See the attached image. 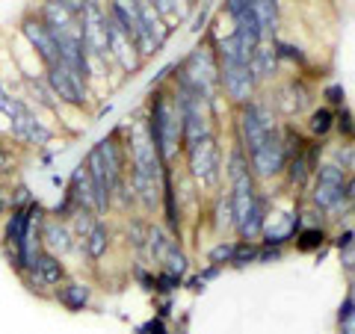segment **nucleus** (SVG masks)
<instances>
[{
  "instance_id": "nucleus-1",
  "label": "nucleus",
  "mask_w": 355,
  "mask_h": 334,
  "mask_svg": "<svg viewBox=\"0 0 355 334\" xmlns=\"http://www.w3.org/2000/svg\"><path fill=\"white\" fill-rule=\"evenodd\" d=\"M172 86H181L187 92L198 95L205 104L219 107V60H216V39L207 36L196 44V48L187 53L181 62H175V77H172Z\"/></svg>"
},
{
  "instance_id": "nucleus-2",
  "label": "nucleus",
  "mask_w": 355,
  "mask_h": 334,
  "mask_svg": "<svg viewBox=\"0 0 355 334\" xmlns=\"http://www.w3.org/2000/svg\"><path fill=\"white\" fill-rule=\"evenodd\" d=\"M146 125L163 157V166H175L178 157H184V148H181V109H178L172 86H157L148 95Z\"/></svg>"
},
{
  "instance_id": "nucleus-3",
  "label": "nucleus",
  "mask_w": 355,
  "mask_h": 334,
  "mask_svg": "<svg viewBox=\"0 0 355 334\" xmlns=\"http://www.w3.org/2000/svg\"><path fill=\"white\" fill-rule=\"evenodd\" d=\"M347 172L329 160L317 166V175L308 186V207H314L326 222H338L355 210V202L347 193Z\"/></svg>"
},
{
  "instance_id": "nucleus-4",
  "label": "nucleus",
  "mask_w": 355,
  "mask_h": 334,
  "mask_svg": "<svg viewBox=\"0 0 355 334\" xmlns=\"http://www.w3.org/2000/svg\"><path fill=\"white\" fill-rule=\"evenodd\" d=\"M83 48L89 60V80H104L110 65V12L107 0H83L80 9Z\"/></svg>"
},
{
  "instance_id": "nucleus-5",
  "label": "nucleus",
  "mask_w": 355,
  "mask_h": 334,
  "mask_svg": "<svg viewBox=\"0 0 355 334\" xmlns=\"http://www.w3.org/2000/svg\"><path fill=\"white\" fill-rule=\"evenodd\" d=\"M282 130V118L275 116V109L270 104V98L258 95L254 101L237 107V116H234V142L237 146L252 154L258 146H263L272 133Z\"/></svg>"
},
{
  "instance_id": "nucleus-6",
  "label": "nucleus",
  "mask_w": 355,
  "mask_h": 334,
  "mask_svg": "<svg viewBox=\"0 0 355 334\" xmlns=\"http://www.w3.org/2000/svg\"><path fill=\"white\" fill-rule=\"evenodd\" d=\"M187 175L198 186V193H219L222 181H225V154L219 146V133L198 142L193 151L184 154Z\"/></svg>"
},
{
  "instance_id": "nucleus-7",
  "label": "nucleus",
  "mask_w": 355,
  "mask_h": 334,
  "mask_svg": "<svg viewBox=\"0 0 355 334\" xmlns=\"http://www.w3.org/2000/svg\"><path fill=\"white\" fill-rule=\"evenodd\" d=\"M44 80H48L51 92L57 95V101L62 107H71V109H86L89 101H92V83L89 77H83L80 71H74L71 65H65L62 60L53 62L51 69H44Z\"/></svg>"
},
{
  "instance_id": "nucleus-8",
  "label": "nucleus",
  "mask_w": 355,
  "mask_h": 334,
  "mask_svg": "<svg viewBox=\"0 0 355 334\" xmlns=\"http://www.w3.org/2000/svg\"><path fill=\"white\" fill-rule=\"evenodd\" d=\"M9 137H12L21 148H44L53 139V128H48L39 118V109H33L24 98H12V109H9Z\"/></svg>"
},
{
  "instance_id": "nucleus-9",
  "label": "nucleus",
  "mask_w": 355,
  "mask_h": 334,
  "mask_svg": "<svg viewBox=\"0 0 355 334\" xmlns=\"http://www.w3.org/2000/svg\"><path fill=\"white\" fill-rule=\"evenodd\" d=\"M270 104L282 121H296L314 109V92H311V86L302 77H291V80H284L272 89Z\"/></svg>"
},
{
  "instance_id": "nucleus-10",
  "label": "nucleus",
  "mask_w": 355,
  "mask_h": 334,
  "mask_svg": "<svg viewBox=\"0 0 355 334\" xmlns=\"http://www.w3.org/2000/svg\"><path fill=\"white\" fill-rule=\"evenodd\" d=\"M219 92L231 107L237 109V107L258 98L261 83H258V77H254L252 65H243V62L219 65Z\"/></svg>"
},
{
  "instance_id": "nucleus-11",
  "label": "nucleus",
  "mask_w": 355,
  "mask_h": 334,
  "mask_svg": "<svg viewBox=\"0 0 355 334\" xmlns=\"http://www.w3.org/2000/svg\"><path fill=\"white\" fill-rule=\"evenodd\" d=\"M69 275V266L62 263V258H57V254L51 252H42L36 261H33L30 270L21 275V281L27 284V290L39 293V296H53V290L65 281Z\"/></svg>"
},
{
  "instance_id": "nucleus-12",
  "label": "nucleus",
  "mask_w": 355,
  "mask_h": 334,
  "mask_svg": "<svg viewBox=\"0 0 355 334\" xmlns=\"http://www.w3.org/2000/svg\"><path fill=\"white\" fill-rule=\"evenodd\" d=\"M249 157V166H252V175L258 177V184H270V181H279L287 169V151H284V142H282V130L272 133L270 139L258 146Z\"/></svg>"
},
{
  "instance_id": "nucleus-13",
  "label": "nucleus",
  "mask_w": 355,
  "mask_h": 334,
  "mask_svg": "<svg viewBox=\"0 0 355 334\" xmlns=\"http://www.w3.org/2000/svg\"><path fill=\"white\" fill-rule=\"evenodd\" d=\"M21 36H24V42L33 48V53L39 57V62L44 65V69H51L53 62H60V51H57V39H53V33L44 27V21L39 18V12H27L24 18H21Z\"/></svg>"
},
{
  "instance_id": "nucleus-14",
  "label": "nucleus",
  "mask_w": 355,
  "mask_h": 334,
  "mask_svg": "<svg viewBox=\"0 0 355 334\" xmlns=\"http://www.w3.org/2000/svg\"><path fill=\"white\" fill-rule=\"evenodd\" d=\"M65 195H69L71 202L77 204V210H89V213H95V216H101V219L110 213V207L101 202V195H98V189L92 184V175H89L83 160L71 169L69 186H65Z\"/></svg>"
},
{
  "instance_id": "nucleus-15",
  "label": "nucleus",
  "mask_w": 355,
  "mask_h": 334,
  "mask_svg": "<svg viewBox=\"0 0 355 334\" xmlns=\"http://www.w3.org/2000/svg\"><path fill=\"white\" fill-rule=\"evenodd\" d=\"M302 207H293V210H279V213H270L266 216V228H263V237H261V246H272V249H284L291 246L296 231L302 228Z\"/></svg>"
},
{
  "instance_id": "nucleus-16",
  "label": "nucleus",
  "mask_w": 355,
  "mask_h": 334,
  "mask_svg": "<svg viewBox=\"0 0 355 334\" xmlns=\"http://www.w3.org/2000/svg\"><path fill=\"white\" fill-rule=\"evenodd\" d=\"M107 12H110V9H107ZM110 65H116V69L121 74H128V77H133L142 69V65H146V60H142V53L137 51L133 39L116 24L113 18H110Z\"/></svg>"
},
{
  "instance_id": "nucleus-17",
  "label": "nucleus",
  "mask_w": 355,
  "mask_h": 334,
  "mask_svg": "<svg viewBox=\"0 0 355 334\" xmlns=\"http://www.w3.org/2000/svg\"><path fill=\"white\" fill-rule=\"evenodd\" d=\"M42 246L44 252L57 254V258H69L71 252H77V240H74V231L65 219L48 213L42 222Z\"/></svg>"
},
{
  "instance_id": "nucleus-18",
  "label": "nucleus",
  "mask_w": 355,
  "mask_h": 334,
  "mask_svg": "<svg viewBox=\"0 0 355 334\" xmlns=\"http://www.w3.org/2000/svg\"><path fill=\"white\" fill-rule=\"evenodd\" d=\"M51 299L60 308L69 310V314H83V310L92 308V284L80 281V278H65Z\"/></svg>"
},
{
  "instance_id": "nucleus-19",
  "label": "nucleus",
  "mask_w": 355,
  "mask_h": 334,
  "mask_svg": "<svg viewBox=\"0 0 355 334\" xmlns=\"http://www.w3.org/2000/svg\"><path fill=\"white\" fill-rule=\"evenodd\" d=\"M249 65H252V71H254V77H258L261 86L275 80L279 71H282V60H279V51H275V39H263L258 48H254Z\"/></svg>"
},
{
  "instance_id": "nucleus-20",
  "label": "nucleus",
  "mask_w": 355,
  "mask_h": 334,
  "mask_svg": "<svg viewBox=\"0 0 355 334\" xmlns=\"http://www.w3.org/2000/svg\"><path fill=\"white\" fill-rule=\"evenodd\" d=\"M110 246H113V231H110L107 219H98L95 228L89 231V237L80 243V246H77V252H80L89 263H98V261L107 258Z\"/></svg>"
},
{
  "instance_id": "nucleus-21",
  "label": "nucleus",
  "mask_w": 355,
  "mask_h": 334,
  "mask_svg": "<svg viewBox=\"0 0 355 334\" xmlns=\"http://www.w3.org/2000/svg\"><path fill=\"white\" fill-rule=\"evenodd\" d=\"M175 243H181V240H175L169 231H166V225H157V222H151L148 225V240H146V252H142V258H146L151 266H163L166 261V254H169V249L175 246Z\"/></svg>"
},
{
  "instance_id": "nucleus-22",
  "label": "nucleus",
  "mask_w": 355,
  "mask_h": 334,
  "mask_svg": "<svg viewBox=\"0 0 355 334\" xmlns=\"http://www.w3.org/2000/svg\"><path fill=\"white\" fill-rule=\"evenodd\" d=\"M335 121H338V109H331V107H326V104L314 107V109H311V113L305 116V137H308V139H317V142L329 139L331 133H335Z\"/></svg>"
},
{
  "instance_id": "nucleus-23",
  "label": "nucleus",
  "mask_w": 355,
  "mask_h": 334,
  "mask_svg": "<svg viewBox=\"0 0 355 334\" xmlns=\"http://www.w3.org/2000/svg\"><path fill=\"white\" fill-rule=\"evenodd\" d=\"M329 243H331V234L323 222H317V225H302L293 237L296 252H302V254H320Z\"/></svg>"
},
{
  "instance_id": "nucleus-24",
  "label": "nucleus",
  "mask_w": 355,
  "mask_h": 334,
  "mask_svg": "<svg viewBox=\"0 0 355 334\" xmlns=\"http://www.w3.org/2000/svg\"><path fill=\"white\" fill-rule=\"evenodd\" d=\"M252 12L258 18L263 39H279V27H282V6L279 0H252Z\"/></svg>"
},
{
  "instance_id": "nucleus-25",
  "label": "nucleus",
  "mask_w": 355,
  "mask_h": 334,
  "mask_svg": "<svg viewBox=\"0 0 355 334\" xmlns=\"http://www.w3.org/2000/svg\"><path fill=\"white\" fill-rule=\"evenodd\" d=\"M148 3L154 6V12L160 15V21L169 30H175L178 24H187V18H190L196 9L190 0H148Z\"/></svg>"
},
{
  "instance_id": "nucleus-26",
  "label": "nucleus",
  "mask_w": 355,
  "mask_h": 334,
  "mask_svg": "<svg viewBox=\"0 0 355 334\" xmlns=\"http://www.w3.org/2000/svg\"><path fill=\"white\" fill-rule=\"evenodd\" d=\"M323 160L335 163L338 169H343L349 175L355 169V139H340V142H335V146H326Z\"/></svg>"
},
{
  "instance_id": "nucleus-27",
  "label": "nucleus",
  "mask_w": 355,
  "mask_h": 334,
  "mask_svg": "<svg viewBox=\"0 0 355 334\" xmlns=\"http://www.w3.org/2000/svg\"><path fill=\"white\" fill-rule=\"evenodd\" d=\"M24 83H27V89L33 92V101H36V109L42 107V109H51V113H57V109L62 107L60 101H57V95L51 92V86H48V80H36V77H24Z\"/></svg>"
},
{
  "instance_id": "nucleus-28",
  "label": "nucleus",
  "mask_w": 355,
  "mask_h": 334,
  "mask_svg": "<svg viewBox=\"0 0 355 334\" xmlns=\"http://www.w3.org/2000/svg\"><path fill=\"white\" fill-rule=\"evenodd\" d=\"M148 225H151V219H148V216H128V246L137 252V254L146 252Z\"/></svg>"
},
{
  "instance_id": "nucleus-29",
  "label": "nucleus",
  "mask_w": 355,
  "mask_h": 334,
  "mask_svg": "<svg viewBox=\"0 0 355 334\" xmlns=\"http://www.w3.org/2000/svg\"><path fill=\"white\" fill-rule=\"evenodd\" d=\"M160 270H163V272H172V275H178V278H187V275H190V254L184 252L181 243H175V246L169 249V254H166V261H163Z\"/></svg>"
},
{
  "instance_id": "nucleus-30",
  "label": "nucleus",
  "mask_w": 355,
  "mask_h": 334,
  "mask_svg": "<svg viewBox=\"0 0 355 334\" xmlns=\"http://www.w3.org/2000/svg\"><path fill=\"white\" fill-rule=\"evenodd\" d=\"M258 254H261V243L237 240V249H234V261H231V266H234V270H246V266L258 263Z\"/></svg>"
},
{
  "instance_id": "nucleus-31",
  "label": "nucleus",
  "mask_w": 355,
  "mask_h": 334,
  "mask_svg": "<svg viewBox=\"0 0 355 334\" xmlns=\"http://www.w3.org/2000/svg\"><path fill=\"white\" fill-rule=\"evenodd\" d=\"M234 249H237V240H219L216 246H210L207 252V263H214V266H231V261H234Z\"/></svg>"
},
{
  "instance_id": "nucleus-32",
  "label": "nucleus",
  "mask_w": 355,
  "mask_h": 334,
  "mask_svg": "<svg viewBox=\"0 0 355 334\" xmlns=\"http://www.w3.org/2000/svg\"><path fill=\"white\" fill-rule=\"evenodd\" d=\"M275 51H279V60L282 62H296L299 71L308 69V57L302 53L299 44H291V42H284V39H275Z\"/></svg>"
},
{
  "instance_id": "nucleus-33",
  "label": "nucleus",
  "mask_w": 355,
  "mask_h": 334,
  "mask_svg": "<svg viewBox=\"0 0 355 334\" xmlns=\"http://www.w3.org/2000/svg\"><path fill=\"white\" fill-rule=\"evenodd\" d=\"M181 287H184V278L163 272V270L154 272V296H172V293L181 290Z\"/></svg>"
},
{
  "instance_id": "nucleus-34",
  "label": "nucleus",
  "mask_w": 355,
  "mask_h": 334,
  "mask_svg": "<svg viewBox=\"0 0 355 334\" xmlns=\"http://www.w3.org/2000/svg\"><path fill=\"white\" fill-rule=\"evenodd\" d=\"M335 130L340 133L343 139H355V116L349 113V107H340V109H338V121H335Z\"/></svg>"
},
{
  "instance_id": "nucleus-35",
  "label": "nucleus",
  "mask_w": 355,
  "mask_h": 334,
  "mask_svg": "<svg viewBox=\"0 0 355 334\" xmlns=\"http://www.w3.org/2000/svg\"><path fill=\"white\" fill-rule=\"evenodd\" d=\"M323 98H326V107L331 109H340V107H347V92H343V86L340 83H329L323 86Z\"/></svg>"
},
{
  "instance_id": "nucleus-36",
  "label": "nucleus",
  "mask_w": 355,
  "mask_h": 334,
  "mask_svg": "<svg viewBox=\"0 0 355 334\" xmlns=\"http://www.w3.org/2000/svg\"><path fill=\"white\" fill-rule=\"evenodd\" d=\"M137 334H172V328L166 326V319L151 317V319L142 322V326H137Z\"/></svg>"
},
{
  "instance_id": "nucleus-37",
  "label": "nucleus",
  "mask_w": 355,
  "mask_h": 334,
  "mask_svg": "<svg viewBox=\"0 0 355 334\" xmlns=\"http://www.w3.org/2000/svg\"><path fill=\"white\" fill-rule=\"evenodd\" d=\"M338 258H340L343 272H347L349 278H355V240L349 243V246H343V249L338 252Z\"/></svg>"
},
{
  "instance_id": "nucleus-38",
  "label": "nucleus",
  "mask_w": 355,
  "mask_h": 334,
  "mask_svg": "<svg viewBox=\"0 0 355 334\" xmlns=\"http://www.w3.org/2000/svg\"><path fill=\"white\" fill-rule=\"evenodd\" d=\"M249 3H252V0H225V3H222V12H225L231 21H237L249 9Z\"/></svg>"
},
{
  "instance_id": "nucleus-39",
  "label": "nucleus",
  "mask_w": 355,
  "mask_h": 334,
  "mask_svg": "<svg viewBox=\"0 0 355 334\" xmlns=\"http://www.w3.org/2000/svg\"><path fill=\"white\" fill-rule=\"evenodd\" d=\"M352 240H355V228H340L338 234H331V246H335L338 252H340L343 246H349Z\"/></svg>"
},
{
  "instance_id": "nucleus-40",
  "label": "nucleus",
  "mask_w": 355,
  "mask_h": 334,
  "mask_svg": "<svg viewBox=\"0 0 355 334\" xmlns=\"http://www.w3.org/2000/svg\"><path fill=\"white\" fill-rule=\"evenodd\" d=\"M284 258V249H272V246H261V254H258V263H275Z\"/></svg>"
},
{
  "instance_id": "nucleus-41",
  "label": "nucleus",
  "mask_w": 355,
  "mask_h": 334,
  "mask_svg": "<svg viewBox=\"0 0 355 334\" xmlns=\"http://www.w3.org/2000/svg\"><path fill=\"white\" fill-rule=\"evenodd\" d=\"M219 272H222V266H214V263H207V266H205V270H202V272H198L196 278H198V281H202V284L207 287V281H214V278H219Z\"/></svg>"
},
{
  "instance_id": "nucleus-42",
  "label": "nucleus",
  "mask_w": 355,
  "mask_h": 334,
  "mask_svg": "<svg viewBox=\"0 0 355 334\" xmlns=\"http://www.w3.org/2000/svg\"><path fill=\"white\" fill-rule=\"evenodd\" d=\"M169 314H172V296H157V314L154 317L169 319Z\"/></svg>"
},
{
  "instance_id": "nucleus-43",
  "label": "nucleus",
  "mask_w": 355,
  "mask_h": 334,
  "mask_svg": "<svg viewBox=\"0 0 355 334\" xmlns=\"http://www.w3.org/2000/svg\"><path fill=\"white\" fill-rule=\"evenodd\" d=\"M338 326H340V334H355V308L343 319H338Z\"/></svg>"
},
{
  "instance_id": "nucleus-44",
  "label": "nucleus",
  "mask_w": 355,
  "mask_h": 334,
  "mask_svg": "<svg viewBox=\"0 0 355 334\" xmlns=\"http://www.w3.org/2000/svg\"><path fill=\"white\" fill-rule=\"evenodd\" d=\"M12 163H15L12 151H9V148L3 146V142H0V172H6V169H9V166H12Z\"/></svg>"
},
{
  "instance_id": "nucleus-45",
  "label": "nucleus",
  "mask_w": 355,
  "mask_h": 334,
  "mask_svg": "<svg viewBox=\"0 0 355 334\" xmlns=\"http://www.w3.org/2000/svg\"><path fill=\"white\" fill-rule=\"evenodd\" d=\"M57 3H62L65 9H71V12L80 18V9H83V0H57Z\"/></svg>"
},
{
  "instance_id": "nucleus-46",
  "label": "nucleus",
  "mask_w": 355,
  "mask_h": 334,
  "mask_svg": "<svg viewBox=\"0 0 355 334\" xmlns=\"http://www.w3.org/2000/svg\"><path fill=\"white\" fill-rule=\"evenodd\" d=\"M347 193H349V198L355 202V169L349 172V177H347Z\"/></svg>"
},
{
  "instance_id": "nucleus-47",
  "label": "nucleus",
  "mask_w": 355,
  "mask_h": 334,
  "mask_svg": "<svg viewBox=\"0 0 355 334\" xmlns=\"http://www.w3.org/2000/svg\"><path fill=\"white\" fill-rule=\"evenodd\" d=\"M6 213H9V202L6 198H0V219H6Z\"/></svg>"
},
{
  "instance_id": "nucleus-48",
  "label": "nucleus",
  "mask_w": 355,
  "mask_h": 334,
  "mask_svg": "<svg viewBox=\"0 0 355 334\" xmlns=\"http://www.w3.org/2000/svg\"><path fill=\"white\" fill-rule=\"evenodd\" d=\"M0 198H6V189H3V184H0Z\"/></svg>"
},
{
  "instance_id": "nucleus-49",
  "label": "nucleus",
  "mask_w": 355,
  "mask_h": 334,
  "mask_svg": "<svg viewBox=\"0 0 355 334\" xmlns=\"http://www.w3.org/2000/svg\"><path fill=\"white\" fill-rule=\"evenodd\" d=\"M190 3H193V6H196V3H198V0H190Z\"/></svg>"
}]
</instances>
